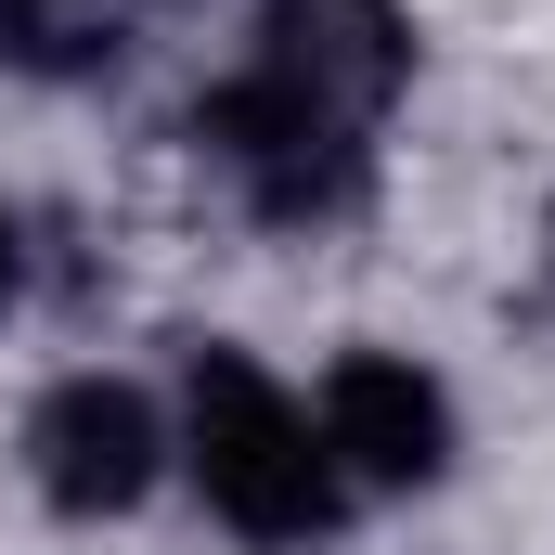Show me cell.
Returning <instances> with one entry per match:
<instances>
[{
  "mask_svg": "<svg viewBox=\"0 0 555 555\" xmlns=\"http://www.w3.org/2000/svg\"><path fill=\"white\" fill-rule=\"evenodd\" d=\"M310 426H323V452H336L349 491H426L452 465V401H439V375H414L401 349H349L323 375V414Z\"/></svg>",
  "mask_w": 555,
  "mask_h": 555,
  "instance_id": "cell-4",
  "label": "cell"
},
{
  "mask_svg": "<svg viewBox=\"0 0 555 555\" xmlns=\"http://www.w3.org/2000/svg\"><path fill=\"white\" fill-rule=\"evenodd\" d=\"M194 142L233 168V194L259 207V220H336L349 194H362V130L349 117H323L310 91H284V78H233V91H207L194 104Z\"/></svg>",
  "mask_w": 555,
  "mask_h": 555,
  "instance_id": "cell-2",
  "label": "cell"
},
{
  "mask_svg": "<svg viewBox=\"0 0 555 555\" xmlns=\"http://www.w3.org/2000/svg\"><path fill=\"white\" fill-rule=\"evenodd\" d=\"M13 284H26V246H13V207H0V310H13Z\"/></svg>",
  "mask_w": 555,
  "mask_h": 555,
  "instance_id": "cell-7",
  "label": "cell"
},
{
  "mask_svg": "<svg viewBox=\"0 0 555 555\" xmlns=\"http://www.w3.org/2000/svg\"><path fill=\"white\" fill-rule=\"evenodd\" d=\"M168 465V426L130 375H65L39 414H26V478L52 517H130Z\"/></svg>",
  "mask_w": 555,
  "mask_h": 555,
  "instance_id": "cell-3",
  "label": "cell"
},
{
  "mask_svg": "<svg viewBox=\"0 0 555 555\" xmlns=\"http://www.w3.org/2000/svg\"><path fill=\"white\" fill-rule=\"evenodd\" d=\"M259 78L310 91V104L349 117V130H375L388 91L414 78V26H401L388 0H272V26H259Z\"/></svg>",
  "mask_w": 555,
  "mask_h": 555,
  "instance_id": "cell-5",
  "label": "cell"
},
{
  "mask_svg": "<svg viewBox=\"0 0 555 555\" xmlns=\"http://www.w3.org/2000/svg\"><path fill=\"white\" fill-rule=\"evenodd\" d=\"M181 452H194L207 517H233L246 543H310L349 504L310 401H284L246 349H194V375H181Z\"/></svg>",
  "mask_w": 555,
  "mask_h": 555,
  "instance_id": "cell-1",
  "label": "cell"
},
{
  "mask_svg": "<svg viewBox=\"0 0 555 555\" xmlns=\"http://www.w3.org/2000/svg\"><path fill=\"white\" fill-rule=\"evenodd\" d=\"M117 0H0V52L13 65H39V78H91V65H117Z\"/></svg>",
  "mask_w": 555,
  "mask_h": 555,
  "instance_id": "cell-6",
  "label": "cell"
}]
</instances>
